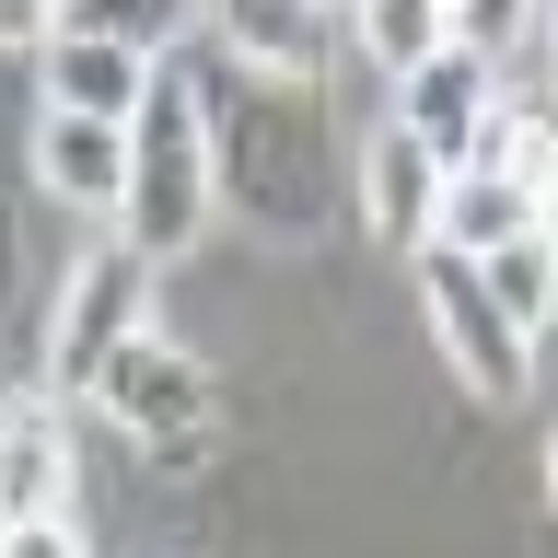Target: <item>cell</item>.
<instances>
[{"label": "cell", "instance_id": "obj_13", "mask_svg": "<svg viewBox=\"0 0 558 558\" xmlns=\"http://www.w3.org/2000/svg\"><path fill=\"white\" fill-rule=\"evenodd\" d=\"M349 35H361L373 70H408V59H430L453 24H442V0H349Z\"/></svg>", "mask_w": 558, "mask_h": 558}, {"label": "cell", "instance_id": "obj_12", "mask_svg": "<svg viewBox=\"0 0 558 558\" xmlns=\"http://www.w3.org/2000/svg\"><path fill=\"white\" fill-rule=\"evenodd\" d=\"M209 0H59L70 35H117V47H140V59H163V47H186V24H198ZM47 24V35H59Z\"/></svg>", "mask_w": 558, "mask_h": 558}, {"label": "cell", "instance_id": "obj_11", "mask_svg": "<svg viewBox=\"0 0 558 558\" xmlns=\"http://www.w3.org/2000/svg\"><path fill=\"white\" fill-rule=\"evenodd\" d=\"M442 244H465V256H488V244L535 233V186L523 174H488V163H453L442 174V221H430Z\"/></svg>", "mask_w": 558, "mask_h": 558}, {"label": "cell", "instance_id": "obj_7", "mask_svg": "<svg viewBox=\"0 0 558 558\" xmlns=\"http://www.w3.org/2000/svg\"><path fill=\"white\" fill-rule=\"evenodd\" d=\"M244 70H268V82H314L326 47H338V0H209L198 12Z\"/></svg>", "mask_w": 558, "mask_h": 558}, {"label": "cell", "instance_id": "obj_1", "mask_svg": "<svg viewBox=\"0 0 558 558\" xmlns=\"http://www.w3.org/2000/svg\"><path fill=\"white\" fill-rule=\"evenodd\" d=\"M209 198H221V151H209V105L186 82V59H151V94L129 117V186H117V244H140L151 268H174L186 244L209 233Z\"/></svg>", "mask_w": 558, "mask_h": 558}, {"label": "cell", "instance_id": "obj_15", "mask_svg": "<svg viewBox=\"0 0 558 558\" xmlns=\"http://www.w3.org/2000/svg\"><path fill=\"white\" fill-rule=\"evenodd\" d=\"M465 163L547 186V163H558V117H535V105H488V129H477V151H465Z\"/></svg>", "mask_w": 558, "mask_h": 558}, {"label": "cell", "instance_id": "obj_16", "mask_svg": "<svg viewBox=\"0 0 558 558\" xmlns=\"http://www.w3.org/2000/svg\"><path fill=\"white\" fill-rule=\"evenodd\" d=\"M535 12H547V0H442V24L465 35V47H488V59H512L523 35H535Z\"/></svg>", "mask_w": 558, "mask_h": 558}, {"label": "cell", "instance_id": "obj_2", "mask_svg": "<svg viewBox=\"0 0 558 558\" xmlns=\"http://www.w3.org/2000/svg\"><path fill=\"white\" fill-rule=\"evenodd\" d=\"M408 268H418V303H430V338H442V361L477 384L488 408H512V396H523V373H535V338H523V326H512V303L488 291V268L465 256V244H442V233L418 244Z\"/></svg>", "mask_w": 558, "mask_h": 558}, {"label": "cell", "instance_id": "obj_6", "mask_svg": "<svg viewBox=\"0 0 558 558\" xmlns=\"http://www.w3.org/2000/svg\"><path fill=\"white\" fill-rule=\"evenodd\" d=\"M442 151L408 129V117H384L373 151H361V221H373V244H396V256H418L430 244V221H442Z\"/></svg>", "mask_w": 558, "mask_h": 558}, {"label": "cell", "instance_id": "obj_5", "mask_svg": "<svg viewBox=\"0 0 558 558\" xmlns=\"http://www.w3.org/2000/svg\"><path fill=\"white\" fill-rule=\"evenodd\" d=\"M488 105H500V59H488V47H465V35H442L430 59L396 70V117H408L442 163H465V151H477Z\"/></svg>", "mask_w": 558, "mask_h": 558}, {"label": "cell", "instance_id": "obj_10", "mask_svg": "<svg viewBox=\"0 0 558 558\" xmlns=\"http://www.w3.org/2000/svg\"><path fill=\"white\" fill-rule=\"evenodd\" d=\"M35 174H47V198H70V209H117V186H129V129H117V117H70V105H47Z\"/></svg>", "mask_w": 558, "mask_h": 558}, {"label": "cell", "instance_id": "obj_21", "mask_svg": "<svg viewBox=\"0 0 558 558\" xmlns=\"http://www.w3.org/2000/svg\"><path fill=\"white\" fill-rule=\"evenodd\" d=\"M547 500H558V442H547Z\"/></svg>", "mask_w": 558, "mask_h": 558}, {"label": "cell", "instance_id": "obj_17", "mask_svg": "<svg viewBox=\"0 0 558 558\" xmlns=\"http://www.w3.org/2000/svg\"><path fill=\"white\" fill-rule=\"evenodd\" d=\"M0 558H82L70 512H35V523H0Z\"/></svg>", "mask_w": 558, "mask_h": 558}, {"label": "cell", "instance_id": "obj_4", "mask_svg": "<svg viewBox=\"0 0 558 558\" xmlns=\"http://www.w3.org/2000/svg\"><path fill=\"white\" fill-rule=\"evenodd\" d=\"M94 408L117 418V430H140L151 453H186V442L209 430V408H221V396H209V361H186L174 338H151V326H140V338L94 373Z\"/></svg>", "mask_w": 558, "mask_h": 558}, {"label": "cell", "instance_id": "obj_18", "mask_svg": "<svg viewBox=\"0 0 558 558\" xmlns=\"http://www.w3.org/2000/svg\"><path fill=\"white\" fill-rule=\"evenodd\" d=\"M47 24H59V0H0V47H35Z\"/></svg>", "mask_w": 558, "mask_h": 558}, {"label": "cell", "instance_id": "obj_19", "mask_svg": "<svg viewBox=\"0 0 558 558\" xmlns=\"http://www.w3.org/2000/svg\"><path fill=\"white\" fill-rule=\"evenodd\" d=\"M535 233H547V256H558V163H547V186H535Z\"/></svg>", "mask_w": 558, "mask_h": 558}, {"label": "cell", "instance_id": "obj_9", "mask_svg": "<svg viewBox=\"0 0 558 558\" xmlns=\"http://www.w3.org/2000/svg\"><path fill=\"white\" fill-rule=\"evenodd\" d=\"M35 70H47V105H70V117H117L129 129L140 94H151V59L140 47H117V35H35Z\"/></svg>", "mask_w": 558, "mask_h": 558}, {"label": "cell", "instance_id": "obj_14", "mask_svg": "<svg viewBox=\"0 0 558 558\" xmlns=\"http://www.w3.org/2000/svg\"><path fill=\"white\" fill-rule=\"evenodd\" d=\"M477 268H488V291L512 303V326H523V338H535V326L558 314V256H547V233H512V244H488Z\"/></svg>", "mask_w": 558, "mask_h": 558}, {"label": "cell", "instance_id": "obj_3", "mask_svg": "<svg viewBox=\"0 0 558 558\" xmlns=\"http://www.w3.org/2000/svg\"><path fill=\"white\" fill-rule=\"evenodd\" d=\"M151 326V256L105 233L82 268H70L59 314H47V396H94V373Z\"/></svg>", "mask_w": 558, "mask_h": 558}, {"label": "cell", "instance_id": "obj_8", "mask_svg": "<svg viewBox=\"0 0 558 558\" xmlns=\"http://www.w3.org/2000/svg\"><path fill=\"white\" fill-rule=\"evenodd\" d=\"M70 418L59 396H0V523H35V512H70Z\"/></svg>", "mask_w": 558, "mask_h": 558}, {"label": "cell", "instance_id": "obj_20", "mask_svg": "<svg viewBox=\"0 0 558 558\" xmlns=\"http://www.w3.org/2000/svg\"><path fill=\"white\" fill-rule=\"evenodd\" d=\"M535 24H547V59H558V12H535Z\"/></svg>", "mask_w": 558, "mask_h": 558}]
</instances>
